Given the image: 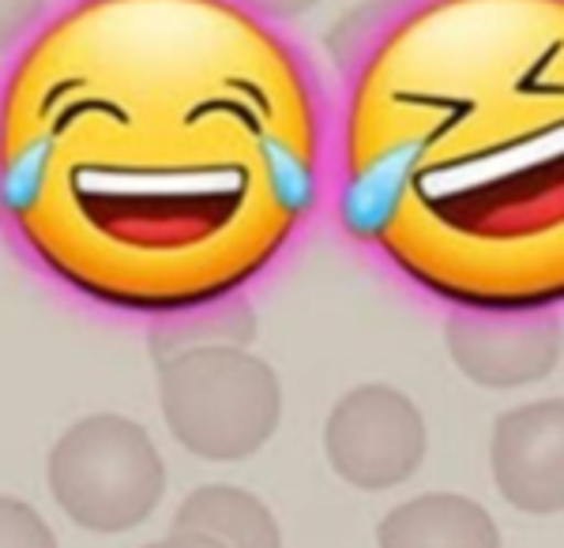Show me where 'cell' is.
<instances>
[{"label": "cell", "instance_id": "obj_5", "mask_svg": "<svg viewBox=\"0 0 564 548\" xmlns=\"http://www.w3.org/2000/svg\"><path fill=\"white\" fill-rule=\"evenodd\" d=\"M430 451L425 417L403 391L361 383L332 406L324 425V454L347 485L384 492L411 481Z\"/></svg>", "mask_w": 564, "mask_h": 548}, {"label": "cell", "instance_id": "obj_13", "mask_svg": "<svg viewBox=\"0 0 564 548\" xmlns=\"http://www.w3.org/2000/svg\"><path fill=\"white\" fill-rule=\"evenodd\" d=\"M148 548H223V545H218L215 537H207V534H174V529H170L166 541L148 545Z\"/></svg>", "mask_w": 564, "mask_h": 548}, {"label": "cell", "instance_id": "obj_8", "mask_svg": "<svg viewBox=\"0 0 564 548\" xmlns=\"http://www.w3.org/2000/svg\"><path fill=\"white\" fill-rule=\"evenodd\" d=\"M380 548H500V529L478 500L456 492H425L377 526Z\"/></svg>", "mask_w": 564, "mask_h": 548}, {"label": "cell", "instance_id": "obj_11", "mask_svg": "<svg viewBox=\"0 0 564 548\" xmlns=\"http://www.w3.org/2000/svg\"><path fill=\"white\" fill-rule=\"evenodd\" d=\"M45 0H0V57L20 53L45 23Z\"/></svg>", "mask_w": 564, "mask_h": 548}, {"label": "cell", "instance_id": "obj_12", "mask_svg": "<svg viewBox=\"0 0 564 548\" xmlns=\"http://www.w3.org/2000/svg\"><path fill=\"white\" fill-rule=\"evenodd\" d=\"M238 4L263 23H286V20H302L321 0H238Z\"/></svg>", "mask_w": 564, "mask_h": 548}, {"label": "cell", "instance_id": "obj_1", "mask_svg": "<svg viewBox=\"0 0 564 548\" xmlns=\"http://www.w3.org/2000/svg\"><path fill=\"white\" fill-rule=\"evenodd\" d=\"M324 169L302 53L238 0H68L0 79V222L117 313L238 297L321 207Z\"/></svg>", "mask_w": 564, "mask_h": 548}, {"label": "cell", "instance_id": "obj_4", "mask_svg": "<svg viewBox=\"0 0 564 548\" xmlns=\"http://www.w3.org/2000/svg\"><path fill=\"white\" fill-rule=\"evenodd\" d=\"M50 492L76 526L124 534L143 526L166 492V462L148 428L121 414H90L53 443Z\"/></svg>", "mask_w": 564, "mask_h": 548}, {"label": "cell", "instance_id": "obj_3", "mask_svg": "<svg viewBox=\"0 0 564 548\" xmlns=\"http://www.w3.org/2000/svg\"><path fill=\"white\" fill-rule=\"evenodd\" d=\"M159 406L174 440L207 462H241L275 436L282 383L238 342H204L159 361Z\"/></svg>", "mask_w": 564, "mask_h": 548}, {"label": "cell", "instance_id": "obj_6", "mask_svg": "<svg viewBox=\"0 0 564 548\" xmlns=\"http://www.w3.org/2000/svg\"><path fill=\"white\" fill-rule=\"evenodd\" d=\"M456 369L486 391L531 387L561 364L564 331L550 308L542 313H481L456 308L444 324Z\"/></svg>", "mask_w": 564, "mask_h": 548}, {"label": "cell", "instance_id": "obj_7", "mask_svg": "<svg viewBox=\"0 0 564 548\" xmlns=\"http://www.w3.org/2000/svg\"><path fill=\"white\" fill-rule=\"evenodd\" d=\"M497 492L523 515L564 511V398L505 409L489 443Z\"/></svg>", "mask_w": 564, "mask_h": 548}, {"label": "cell", "instance_id": "obj_9", "mask_svg": "<svg viewBox=\"0 0 564 548\" xmlns=\"http://www.w3.org/2000/svg\"><path fill=\"white\" fill-rule=\"evenodd\" d=\"M174 534H207L223 548H282L275 515L263 500L234 485L196 489L177 507Z\"/></svg>", "mask_w": 564, "mask_h": 548}, {"label": "cell", "instance_id": "obj_2", "mask_svg": "<svg viewBox=\"0 0 564 548\" xmlns=\"http://www.w3.org/2000/svg\"><path fill=\"white\" fill-rule=\"evenodd\" d=\"M339 222L452 308L564 305V0H414L354 72Z\"/></svg>", "mask_w": 564, "mask_h": 548}, {"label": "cell", "instance_id": "obj_10", "mask_svg": "<svg viewBox=\"0 0 564 548\" xmlns=\"http://www.w3.org/2000/svg\"><path fill=\"white\" fill-rule=\"evenodd\" d=\"M0 548H57V537L31 504L0 496Z\"/></svg>", "mask_w": 564, "mask_h": 548}]
</instances>
